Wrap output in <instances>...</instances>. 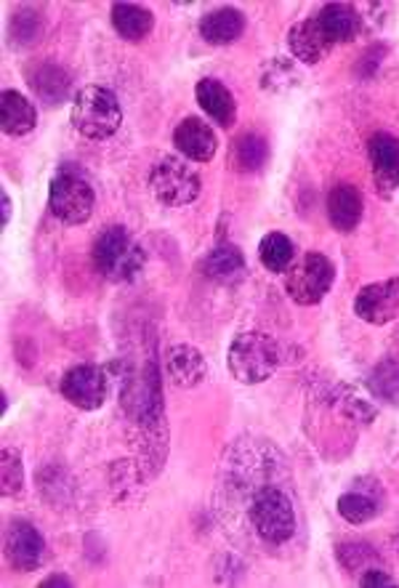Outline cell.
I'll return each instance as SVG.
<instances>
[{"label":"cell","instance_id":"cell-15","mask_svg":"<svg viewBox=\"0 0 399 588\" xmlns=\"http://www.w3.org/2000/svg\"><path fill=\"white\" fill-rule=\"evenodd\" d=\"M195 99H198L200 110L205 112L216 126L232 128L237 123L235 97H232L229 88H226L222 80H216V77H202L198 86H195Z\"/></svg>","mask_w":399,"mask_h":588},{"label":"cell","instance_id":"cell-8","mask_svg":"<svg viewBox=\"0 0 399 588\" xmlns=\"http://www.w3.org/2000/svg\"><path fill=\"white\" fill-rule=\"evenodd\" d=\"M3 549L5 560L11 562V567L20 570V573H35L38 567H43L46 562V538L40 536L38 527L27 520H11L5 525L3 533Z\"/></svg>","mask_w":399,"mask_h":588},{"label":"cell","instance_id":"cell-13","mask_svg":"<svg viewBox=\"0 0 399 588\" xmlns=\"http://www.w3.org/2000/svg\"><path fill=\"white\" fill-rule=\"evenodd\" d=\"M174 147L187 160L195 163H211L219 150V139L213 128L200 117H184L174 130Z\"/></svg>","mask_w":399,"mask_h":588},{"label":"cell","instance_id":"cell-26","mask_svg":"<svg viewBox=\"0 0 399 588\" xmlns=\"http://www.w3.org/2000/svg\"><path fill=\"white\" fill-rule=\"evenodd\" d=\"M367 389L373 391V397H378L386 405L399 408V360L386 358L367 373L365 378Z\"/></svg>","mask_w":399,"mask_h":588},{"label":"cell","instance_id":"cell-14","mask_svg":"<svg viewBox=\"0 0 399 588\" xmlns=\"http://www.w3.org/2000/svg\"><path fill=\"white\" fill-rule=\"evenodd\" d=\"M312 20L317 22L320 33L325 35V40L331 46L349 43V40H354L357 35H360L362 27V16L357 14L354 5L349 3H325Z\"/></svg>","mask_w":399,"mask_h":588},{"label":"cell","instance_id":"cell-21","mask_svg":"<svg viewBox=\"0 0 399 588\" xmlns=\"http://www.w3.org/2000/svg\"><path fill=\"white\" fill-rule=\"evenodd\" d=\"M38 126V110L20 91L5 88L0 97V128L5 136H25Z\"/></svg>","mask_w":399,"mask_h":588},{"label":"cell","instance_id":"cell-5","mask_svg":"<svg viewBox=\"0 0 399 588\" xmlns=\"http://www.w3.org/2000/svg\"><path fill=\"white\" fill-rule=\"evenodd\" d=\"M150 192L160 205L184 208L200 198L202 179L198 171L187 163V158L165 154L152 165Z\"/></svg>","mask_w":399,"mask_h":588},{"label":"cell","instance_id":"cell-35","mask_svg":"<svg viewBox=\"0 0 399 588\" xmlns=\"http://www.w3.org/2000/svg\"><path fill=\"white\" fill-rule=\"evenodd\" d=\"M5 408H9V397H5L3 391V397H0V413H5Z\"/></svg>","mask_w":399,"mask_h":588},{"label":"cell","instance_id":"cell-1","mask_svg":"<svg viewBox=\"0 0 399 588\" xmlns=\"http://www.w3.org/2000/svg\"><path fill=\"white\" fill-rule=\"evenodd\" d=\"M91 259L97 272L110 283H130L145 270V251L128 229L112 224L93 240Z\"/></svg>","mask_w":399,"mask_h":588},{"label":"cell","instance_id":"cell-31","mask_svg":"<svg viewBox=\"0 0 399 588\" xmlns=\"http://www.w3.org/2000/svg\"><path fill=\"white\" fill-rule=\"evenodd\" d=\"M38 35H40V16L35 14L33 9L16 11L14 20H11V38H14V43L29 46L38 40Z\"/></svg>","mask_w":399,"mask_h":588},{"label":"cell","instance_id":"cell-20","mask_svg":"<svg viewBox=\"0 0 399 588\" xmlns=\"http://www.w3.org/2000/svg\"><path fill=\"white\" fill-rule=\"evenodd\" d=\"M246 33V14L235 5H224V9L211 11L200 20V35L205 43L211 46H229L240 40Z\"/></svg>","mask_w":399,"mask_h":588},{"label":"cell","instance_id":"cell-23","mask_svg":"<svg viewBox=\"0 0 399 588\" xmlns=\"http://www.w3.org/2000/svg\"><path fill=\"white\" fill-rule=\"evenodd\" d=\"M110 20H112V27H115V33L121 35L123 40H128V43H139V40H145L154 27L152 11L136 3H115L110 9Z\"/></svg>","mask_w":399,"mask_h":588},{"label":"cell","instance_id":"cell-33","mask_svg":"<svg viewBox=\"0 0 399 588\" xmlns=\"http://www.w3.org/2000/svg\"><path fill=\"white\" fill-rule=\"evenodd\" d=\"M0 205H3V211H0V227H9V218H11V198H9V192H0Z\"/></svg>","mask_w":399,"mask_h":588},{"label":"cell","instance_id":"cell-22","mask_svg":"<svg viewBox=\"0 0 399 588\" xmlns=\"http://www.w3.org/2000/svg\"><path fill=\"white\" fill-rule=\"evenodd\" d=\"M288 46L290 53L303 64H320L333 49L325 40V35L320 33L317 22H314L312 16L288 29Z\"/></svg>","mask_w":399,"mask_h":588},{"label":"cell","instance_id":"cell-7","mask_svg":"<svg viewBox=\"0 0 399 588\" xmlns=\"http://www.w3.org/2000/svg\"><path fill=\"white\" fill-rule=\"evenodd\" d=\"M93 203H97V195H93L91 184L75 171L64 168L51 179L49 208L53 216L67 224V227L86 224L93 213Z\"/></svg>","mask_w":399,"mask_h":588},{"label":"cell","instance_id":"cell-6","mask_svg":"<svg viewBox=\"0 0 399 588\" xmlns=\"http://www.w3.org/2000/svg\"><path fill=\"white\" fill-rule=\"evenodd\" d=\"M333 283H336V264L317 251L303 253L285 272V290L301 306L320 304L331 293Z\"/></svg>","mask_w":399,"mask_h":588},{"label":"cell","instance_id":"cell-18","mask_svg":"<svg viewBox=\"0 0 399 588\" xmlns=\"http://www.w3.org/2000/svg\"><path fill=\"white\" fill-rule=\"evenodd\" d=\"M165 371H169L171 381L182 389H195L208 378V365L200 349L192 343H176L171 347L169 358H165Z\"/></svg>","mask_w":399,"mask_h":588},{"label":"cell","instance_id":"cell-29","mask_svg":"<svg viewBox=\"0 0 399 588\" xmlns=\"http://www.w3.org/2000/svg\"><path fill=\"white\" fill-rule=\"evenodd\" d=\"M333 402H336L338 413L347 415L349 421H357V424H362V421H373V415H375V410L367 405L362 397H357L349 386H338L336 395H333Z\"/></svg>","mask_w":399,"mask_h":588},{"label":"cell","instance_id":"cell-10","mask_svg":"<svg viewBox=\"0 0 399 588\" xmlns=\"http://www.w3.org/2000/svg\"><path fill=\"white\" fill-rule=\"evenodd\" d=\"M354 314L367 325H389L399 320V277L365 285L354 299Z\"/></svg>","mask_w":399,"mask_h":588},{"label":"cell","instance_id":"cell-3","mask_svg":"<svg viewBox=\"0 0 399 588\" xmlns=\"http://www.w3.org/2000/svg\"><path fill=\"white\" fill-rule=\"evenodd\" d=\"M73 126L86 139L101 141L115 136V130L123 123V107L115 93L104 86H86L77 91L73 102Z\"/></svg>","mask_w":399,"mask_h":588},{"label":"cell","instance_id":"cell-19","mask_svg":"<svg viewBox=\"0 0 399 588\" xmlns=\"http://www.w3.org/2000/svg\"><path fill=\"white\" fill-rule=\"evenodd\" d=\"M202 272H205L208 280L219 285L240 283L248 272L246 253L237 246H232V242H219V246L208 253L205 261H202Z\"/></svg>","mask_w":399,"mask_h":588},{"label":"cell","instance_id":"cell-25","mask_svg":"<svg viewBox=\"0 0 399 588\" xmlns=\"http://www.w3.org/2000/svg\"><path fill=\"white\" fill-rule=\"evenodd\" d=\"M270 160V141L261 134H242L232 145V163L240 174H255Z\"/></svg>","mask_w":399,"mask_h":588},{"label":"cell","instance_id":"cell-11","mask_svg":"<svg viewBox=\"0 0 399 588\" xmlns=\"http://www.w3.org/2000/svg\"><path fill=\"white\" fill-rule=\"evenodd\" d=\"M384 506H386L384 485L373 477L357 479V483L351 485V490L344 492L336 503L338 514H341L349 525H365V522L375 520V516L384 512Z\"/></svg>","mask_w":399,"mask_h":588},{"label":"cell","instance_id":"cell-9","mask_svg":"<svg viewBox=\"0 0 399 588\" xmlns=\"http://www.w3.org/2000/svg\"><path fill=\"white\" fill-rule=\"evenodd\" d=\"M62 397L77 410H99L107 402L110 391V378L107 371L99 365H75L62 376Z\"/></svg>","mask_w":399,"mask_h":588},{"label":"cell","instance_id":"cell-16","mask_svg":"<svg viewBox=\"0 0 399 588\" xmlns=\"http://www.w3.org/2000/svg\"><path fill=\"white\" fill-rule=\"evenodd\" d=\"M25 75H27L29 88H33V93L46 107H57V104L67 102L70 88H73V80H70L67 70H62L53 62H38L35 67H29Z\"/></svg>","mask_w":399,"mask_h":588},{"label":"cell","instance_id":"cell-32","mask_svg":"<svg viewBox=\"0 0 399 588\" xmlns=\"http://www.w3.org/2000/svg\"><path fill=\"white\" fill-rule=\"evenodd\" d=\"M360 584L365 588H386V586H397V580L391 578L386 570H378V567H367L365 573L360 575Z\"/></svg>","mask_w":399,"mask_h":588},{"label":"cell","instance_id":"cell-2","mask_svg":"<svg viewBox=\"0 0 399 588\" xmlns=\"http://www.w3.org/2000/svg\"><path fill=\"white\" fill-rule=\"evenodd\" d=\"M279 360L283 358H279L277 341L261 330L240 333V336L229 343V352H226L229 373L246 386L264 384L266 378L275 376Z\"/></svg>","mask_w":399,"mask_h":588},{"label":"cell","instance_id":"cell-4","mask_svg":"<svg viewBox=\"0 0 399 588\" xmlns=\"http://www.w3.org/2000/svg\"><path fill=\"white\" fill-rule=\"evenodd\" d=\"M250 525H253L255 536L266 543L279 546L288 543L296 536V509L288 492L279 487H264L253 496L248 509Z\"/></svg>","mask_w":399,"mask_h":588},{"label":"cell","instance_id":"cell-34","mask_svg":"<svg viewBox=\"0 0 399 588\" xmlns=\"http://www.w3.org/2000/svg\"><path fill=\"white\" fill-rule=\"evenodd\" d=\"M51 586H59V588H70L73 586V580L67 578V575H51V578H46L43 584H40V588H51Z\"/></svg>","mask_w":399,"mask_h":588},{"label":"cell","instance_id":"cell-30","mask_svg":"<svg viewBox=\"0 0 399 588\" xmlns=\"http://www.w3.org/2000/svg\"><path fill=\"white\" fill-rule=\"evenodd\" d=\"M336 554L338 562L347 570H351V573H354V570H362V573H365V570L373 567V562L378 560V556H375V549H371L367 543H341L336 549Z\"/></svg>","mask_w":399,"mask_h":588},{"label":"cell","instance_id":"cell-27","mask_svg":"<svg viewBox=\"0 0 399 588\" xmlns=\"http://www.w3.org/2000/svg\"><path fill=\"white\" fill-rule=\"evenodd\" d=\"M0 485H3L5 498H16L25 492V466H22V455L16 450H3V466H0Z\"/></svg>","mask_w":399,"mask_h":588},{"label":"cell","instance_id":"cell-12","mask_svg":"<svg viewBox=\"0 0 399 588\" xmlns=\"http://www.w3.org/2000/svg\"><path fill=\"white\" fill-rule=\"evenodd\" d=\"M367 154H371L375 189L381 192V198L389 200L399 189V139L386 130H378L367 141Z\"/></svg>","mask_w":399,"mask_h":588},{"label":"cell","instance_id":"cell-24","mask_svg":"<svg viewBox=\"0 0 399 588\" xmlns=\"http://www.w3.org/2000/svg\"><path fill=\"white\" fill-rule=\"evenodd\" d=\"M259 259L264 264L266 272H275V275H285L290 270V264L296 261V246L285 232H270V235L261 237L259 242Z\"/></svg>","mask_w":399,"mask_h":588},{"label":"cell","instance_id":"cell-17","mask_svg":"<svg viewBox=\"0 0 399 588\" xmlns=\"http://www.w3.org/2000/svg\"><path fill=\"white\" fill-rule=\"evenodd\" d=\"M362 211H365V198L354 184H336L327 192V218L344 235L357 229V224L362 222Z\"/></svg>","mask_w":399,"mask_h":588},{"label":"cell","instance_id":"cell-28","mask_svg":"<svg viewBox=\"0 0 399 588\" xmlns=\"http://www.w3.org/2000/svg\"><path fill=\"white\" fill-rule=\"evenodd\" d=\"M299 80V73H296L294 62L288 59H272L266 62L264 73H261V88L264 91H285V88L296 86Z\"/></svg>","mask_w":399,"mask_h":588}]
</instances>
